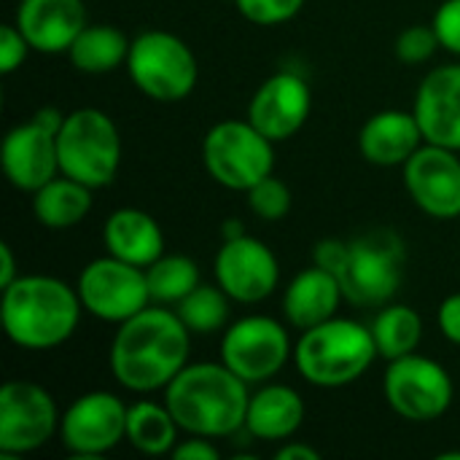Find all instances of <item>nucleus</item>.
I'll use <instances>...</instances> for the list:
<instances>
[{
    "instance_id": "obj_9",
    "label": "nucleus",
    "mask_w": 460,
    "mask_h": 460,
    "mask_svg": "<svg viewBox=\"0 0 460 460\" xmlns=\"http://www.w3.org/2000/svg\"><path fill=\"white\" fill-rule=\"evenodd\" d=\"M294 358L286 326L270 315H245L226 326L221 340V361L248 385L270 383Z\"/></svg>"
},
{
    "instance_id": "obj_19",
    "label": "nucleus",
    "mask_w": 460,
    "mask_h": 460,
    "mask_svg": "<svg viewBox=\"0 0 460 460\" xmlns=\"http://www.w3.org/2000/svg\"><path fill=\"white\" fill-rule=\"evenodd\" d=\"M13 24L32 51L65 54L89 24L84 0H19Z\"/></svg>"
},
{
    "instance_id": "obj_24",
    "label": "nucleus",
    "mask_w": 460,
    "mask_h": 460,
    "mask_svg": "<svg viewBox=\"0 0 460 460\" xmlns=\"http://www.w3.org/2000/svg\"><path fill=\"white\" fill-rule=\"evenodd\" d=\"M92 191L94 189L59 172L46 186L32 191V216L46 229H70L89 216Z\"/></svg>"
},
{
    "instance_id": "obj_5",
    "label": "nucleus",
    "mask_w": 460,
    "mask_h": 460,
    "mask_svg": "<svg viewBox=\"0 0 460 460\" xmlns=\"http://www.w3.org/2000/svg\"><path fill=\"white\" fill-rule=\"evenodd\" d=\"M59 172L89 186L113 183L121 164V135L116 121L100 108H75L67 113L57 135Z\"/></svg>"
},
{
    "instance_id": "obj_42",
    "label": "nucleus",
    "mask_w": 460,
    "mask_h": 460,
    "mask_svg": "<svg viewBox=\"0 0 460 460\" xmlns=\"http://www.w3.org/2000/svg\"><path fill=\"white\" fill-rule=\"evenodd\" d=\"M439 460H460V453H442Z\"/></svg>"
},
{
    "instance_id": "obj_39",
    "label": "nucleus",
    "mask_w": 460,
    "mask_h": 460,
    "mask_svg": "<svg viewBox=\"0 0 460 460\" xmlns=\"http://www.w3.org/2000/svg\"><path fill=\"white\" fill-rule=\"evenodd\" d=\"M275 458L278 460H321V453H318L315 447L305 445V442H288V445H283V447L275 453Z\"/></svg>"
},
{
    "instance_id": "obj_17",
    "label": "nucleus",
    "mask_w": 460,
    "mask_h": 460,
    "mask_svg": "<svg viewBox=\"0 0 460 460\" xmlns=\"http://www.w3.org/2000/svg\"><path fill=\"white\" fill-rule=\"evenodd\" d=\"M0 162L8 183L19 191L32 194L59 175L57 135L46 132L32 119L27 124H16L3 137Z\"/></svg>"
},
{
    "instance_id": "obj_38",
    "label": "nucleus",
    "mask_w": 460,
    "mask_h": 460,
    "mask_svg": "<svg viewBox=\"0 0 460 460\" xmlns=\"http://www.w3.org/2000/svg\"><path fill=\"white\" fill-rule=\"evenodd\" d=\"M65 119H67V113H62V111L54 108V105H43V108H38V111L32 113V121H35L38 127H43L46 132H51V135H59Z\"/></svg>"
},
{
    "instance_id": "obj_31",
    "label": "nucleus",
    "mask_w": 460,
    "mask_h": 460,
    "mask_svg": "<svg viewBox=\"0 0 460 460\" xmlns=\"http://www.w3.org/2000/svg\"><path fill=\"white\" fill-rule=\"evenodd\" d=\"M437 49H442V43H439L434 24L404 27L396 38V57L404 65H423L437 54Z\"/></svg>"
},
{
    "instance_id": "obj_29",
    "label": "nucleus",
    "mask_w": 460,
    "mask_h": 460,
    "mask_svg": "<svg viewBox=\"0 0 460 460\" xmlns=\"http://www.w3.org/2000/svg\"><path fill=\"white\" fill-rule=\"evenodd\" d=\"M229 302H232V296L221 286L199 283L189 296H183L175 305V313L191 334L205 337V334H216V332L226 329Z\"/></svg>"
},
{
    "instance_id": "obj_22",
    "label": "nucleus",
    "mask_w": 460,
    "mask_h": 460,
    "mask_svg": "<svg viewBox=\"0 0 460 460\" xmlns=\"http://www.w3.org/2000/svg\"><path fill=\"white\" fill-rule=\"evenodd\" d=\"M105 251L135 267H151L164 253V232L159 221L140 208H119L102 226Z\"/></svg>"
},
{
    "instance_id": "obj_20",
    "label": "nucleus",
    "mask_w": 460,
    "mask_h": 460,
    "mask_svg": "<svg viewBox=\"0 0 460 460\" xmlns=\"http://www.w3.org/2000/svg\"><path fill=\"white\" fill-rule=\"evenodd\" d=\"M426 143L415 111L388 108L369 116L358 132V151L369 164L404 167L407 159Z\"/></svg>"
},
{
    "instance_id": "obj_32",
    "label": "nucleus",
    "mask_w": 460,
    "mask_h": 460,
    "mask_svg": "<svg viewBox=\"0 0 460 460\" xmlns=\"http://www.w3.org/2000/svg\"><path fill=\"white\" fill-rule=\"evenodd\" d=\"M234 5L248 22L272 27L291 22L305 8V0H234Z\"/></svg>"
},
{
    "instance_id": "obj_33",
    "label": "nucleus",
    "mask_w": 460,
    "mask_h": 460,
    "mask_svg": "<svg viewBox=\"0 0 460 460\" xmlns=\"http://www.w3.org/2000/svg\"><path fill=\"white\" fill-rule=\"evenodd\" d=\"M30 51H32V46L27 43V38L22 35V30L16 24L0 27V70L5 75L13 73L19 65H24Z\"/></svg>"
},
{
    "instance_id": "obj_30",
    "label": "nucleus",
    "mask_w": 460,
    "mask_h": 460,
    "mask_svg": "<svg viewBox=\"0 0 460 460\" xmlns=\"http://www.w3.org/2000/svg\"><path fill=\"white\" fill-rule=\"evenodd\" d=\"M245 194H248V208L253 210V216H259L264 221L286 218L288 210H291V202H294L291 189L275 172L267 175L264 181H259L256 186H251Z\"/></svg>"
},
{
    "instance_id": "obj_4",
    "label": "nucleus",
    "mask_w": 460,
    "mask_h": 460,
    "mask_svg": "<svg viewBox=\"0 0 460 460\" xmlns=\"http://www.w3.org/2000/svg\"><path fill=\"white\" fill-rule=\"evenodd\" d=\"M380 358L372 329L353 318H329L302 332L294 345L299 375L315 388H342L356 383Z\"/></svg>"
},
{
    "instance_id": "obj_16",
    "label": "nucleus",
    "mask_w": 460,
    "mask_h": 460,
    "mask_svg": "<svg viewBox=\"0 0 460 460\" xmlns=\"http://www.w3.org/2000/svg\"><path fill=\"white\" fill-rule=\"evenodd\" d=\"M310 111H313L310 84L296 73H275L253 92L245 119L256 129H261L270 140L283 143L307 124Z\"/></svg>"
},
{
    "instance_id": "obj_15",
    "label": "nucleus",
    "mask_w": 460,
    "mask_h": 460,
    "mask_svg": "<svg viewBox=\"0 0 460 460\" xmlns=\"http://www.w3.org/2000/svg\"><path fill=\"white\" fill-rule=\"evenodd\" d=\"M460 151L423 143L404 164V186L412 202L431 218L460 216Z\"/></svg>"
},
{
    "instance_id": "obj_8",
    "label": "nucleus",
    "mask_w": 460,
    "mask_h": 460,
    "mask_svg": "<svg viewBox=\"0 0 460 460\" xmlns=\"http://www.w3.org/2000/svg\"><path fill=\"white\" fill-rule=\"evenodd\" d=\"M202 162L218 186L248 191L275 172V140L248 119H226L208 129L202 140Z\"/></svg>"
},
{
    "instance_id": "obj_40",
    "label": "nucleus",
    "mask_w": 460,
    "mask_h": 460,
    "mask_svg": "<svg viewBox=\"0 0 460 460\" xmlns=\"http://www.w3.org/2000/svg\"><path fill=\"white\" fill-rule=\"evenodd\" d=\"M16 278H19V272H16L13 251H11L8 243H0V291H3L5 286H11Z\"/></svg>"
},
{
    "instance_id": "obj_28",
    "label": "nucleus",
    "mask_w": 460,
    "mask_h": 460,
    "mask_svg": "<svg viewBox=\"0 0 460 460\" xmlns=\"http://www.w3.org/2000/svg\"><path fill=\"white\" fill-rule=\"evenodd\" d=\"M146 278L154 305H178L199 286V267L186 253H162L146 267Z\"/></svg>"
},
{
    "instance_id": "obj_14",
    "label": "nucleus",
    "mask_w": 460,
    "mask_h": 460,
    "mask_svg": "<svg viewBox=\"0 0 460 460\" xmlns=\"http://www.w3.org/2000/svg\"><path fill=\"white\" fill-rule=\"evenodd\" d=\"M280 280L278 256L248 232L224 240L216 253V283L240 305H256L275 294Z\"/></svg>"
},
{
    "instance_id": "obj_10",
    "label": "nucleus",
    "mask_w": 460,
    "mask_h": 460,
    "mask_svg": "<svg viewBox=\"0 0 460 460\" xmlns=\"http://www.w3.org/2000/svg\"><path fill=\"white\" fill-rule=\"evenodd\" d=\"M54 396L30 380H8L0 388V458H22L59 434Z\"/></svg>"
},
{
    "instance_id": "obj_43",
    "label": "nucleus",
    "mask_w": 460,
    "mask_h": 460,
    "mask_svg": "<svg viewBox=\"0 0 460 460\" xmlns=\"http://www.w3.org/2000/svg\"><path fill=\"white\" fill-rule=\"evenodd\" d=\"M232 3H234V0H232Z\"/></svg>"
},
{
    "instance_id": "obj_27",
    "label": "nucleus",
    "mask_w": 460,
    "mask_h": 460,
    "mask_svg": "<svg viewBox=\"0 0 460 460\" xmlns=\"http://www.w3.org/2000/svg\"><path fill=\"white\" fill-rule=\"evenodd\" d=\"M369 329H372L380 358L396 361L418 350L420 337H423V318L410 305H385L377 310Z\"/></svg>"
},
{
    "instance_id": "obj_34",
    "label": "nucleus",
    "mask_w": 460,
    "mask_h": 460,
    "mask_svg": "<svg viewBox=\"0 0 460 460\" xmlns=\"http://www.w3.org/2000/svg\"><path fill=\"white\" fill-rule=\"evenodd\" d=\"M434 30L439 35L442 49L460 57V0H445L434 13Z\"/></svg>"
},
{
    "instance_id": "obj_21",
    "label": "nucleus",
    "mask_w": 460,
    "mask_h": 460,
    "mask_svg": "<svg viewBox=\"0 0 460 460\" xmlns=\"http://www.w3.org/2000/svg\"><path fill=\"white\" fill-rule=\"evenodd\" d=\"M342 299H345V294H342L340 278L334 272L313 264L310 270H302L286 286L283 313H286V321L294 329L307 332V329L334 318Z\"/></svg>"
},
{
    "instance_id": "obj_6",
    "label": "nucleus",
    "mask_w": 460,
    "mask_h": 460,
    "mask_svg": "<svg viewBox=\"0 0 460 460\" xmlns=\"http://www.w3.org/2000/svg\"><path fill=\"white\" fill-rule=\"evenodd\" d=\"M404 243L391 229H377L348 240V253L337 272L345 302L369 310L391 305L404 278Z\"/></svg>"
},
{
    "instance_id": "obj_23",
    "label": "nucleus",
    "mask_w": 460,
    "mask_h": 460,
    "mask_svg": "<svg viewBox=\"0 0 460 460\" xmlns=\"http://www.w3.org/2000/svg\"><path fill=\"white\" fill-rule=\"evenodd\" d=\"M305 423V402L291 385H261L251 394L248 415H245V434L264 442L291 439Z\"/></svg>"
},
{
    "instance_id": "obj_3",
    "label": "nucleus",
    "mask_w": 460,
    "mask_h": 460,
    "mask_svg": "<svg viewBox=\"0 0 460 460\" xmlns=\"http://www.w3.org/2000/svg\"><path fill=\"white\" fill-rule=\"evenodd\" d=\"M84 305L75 286L54 275H19L3 288L0 321L5 337L24 350L65 345L81 321Z\"/></svg>"
},
{
    "instance_id": "obj_26",
    "label": "nucleus",
    "mask_w": 460,
    "mask_h": 460,
    "mask_svg": "<svg viewBox=\"0 0 460 460\" xmlns=\"http://www.w3.org/2000/svg\"><path fill=\"white\" fill-rule=\"evenodd\" d=\"M178 420L162 402L140 399L127 410V442L143 456H167L178 445Z\"/></svg>"
},
{
    "instance_id": "obj_18",
    "label": "nucleus",
    "mask_w": 460,
    "mask_h": 460,
    "mask_svg": "<svg viewBox=\"0 0 460 460\" xmlns=\"http://www.w3.org/2000/svg\"><path fill=\"white\" fill-rule=\"evenodd\" d=\"M412 111L426 143L460 151V62L439 65L420 81Z\"/></svg>"
},
{
    "instance_id": "obj_41",
    "label": "nucleus",
    "mask_w": 460,
    "mask_h": 460,
    "mask_svg": "<svg viewBox=\"0 0 460 460\" xmlns=\"http://www.w3.org/2000/svg\"><path fill=\"white\" fill-rule=\"evenodd\" d=\"M240 234H245V226H243L240 218L224 221V226H221V237H224V240H232V237H240Z\"/></svg>"
},
{
    "instance_id": "obj_36",
    "label": "nucleus",
    "mask_w": 460,
    "mask_h": 460,
    "mask_svg": "<svg viewBox=\"0 0 460 460\" xmlns=\"http://www.w3.org/2000/svg\"><path fill=\"white\" fill-rule=\"evenodd\" d=\"M437 323H439V332L447 342L458 345L460 348V294H450L442 305H439V313H437Z\"/></svg>"
},
{
    "instance_id": "obj_37",
    "label": "nucleus",
    "mask_w": 460,
    "mask_h": 460,
    "mask_svg": "<svg viewBox=\"0 0 460 460\" xmlns=\"http://www.w3.org/2000/svg\"><path fill=\"white\" fill-rule=\"evenodd\" d=\"M175 460H218L221 458V453H218V447L208 439V437H194L191 434V439H181L175 447H172V453H170Z\"/></svg>"
},
{
    "instance_id": "obj_7",
    "label": "nucleus",
    "mask_w": 460,
    "mask_h": 460,
    "mask_svg": "<svg viewBox=\"0 0 460 460\" xmlns=\"http://www.w3.org/2000/svg\"><path fill=\"white\" fill-rule=\"evenodd\" d=\"M127 73L132 84L156 102H181L199 81L194 51L167 30H143L132 38Z\"/></svg>"
},
{
    "instance_id": "obj_2",
    "label": "nucleus",
    "mask_w": 460,
    "mask_h": 460,
    "mask_svg": "<svg viewBox=\"0 0 460 460\" xmlns=\"http://www.w3.org/2000/svg\"><path fill=\"white\" fill-rule=\"evenodd\" d=\"M251 391L224 361L186 364L164 388V404L189 437H234L245 429Z\"/></svg>"
},
{
    "instance_id": "obj_35",
    "label": "nucleus",
    "mask_w": 460,
    "mask_h": 460,
    "mask_svg": "<svg viewBox=\"0 0 460 460\" xmlns=\"http://www.w3.org/2000/svg\"><path fill=\"white\" fill-rule=\"evenodd\" d=\"M345 253H348V240H337V237H326V240H318L315 248H313V264L329 270V272H340L342 261H345Z\"/></svg>"
},
{
    "instance_id": "obj_25",
    "label": "nucleus",
    "mask_w": 460,
    "mask_h": 460,
    "mask_svg": "<svg viewBox=\"0 0 460 460\" xmlns=\"http://www.w3.org/2000/svg\"><path fill=\"white\" fill-rule=\"evenodd\" d=\"M132 40L116 24H86L67 49L70 65L86 75H102L127 65Z\"/></svg>"
},
{
    "instance_id": "obj_1",
    "label": "nucleus",
    "mask_w": 460,
    "mask_h": 460,
    "mask_svg": "<svg viewBox=\"0 0 460 460\" xmlns=\"http://www.w3.org/2000/svg\"><path fill=\"white\" fill-rule=\"evenodd\" d=\"M191 332L175 310L148 305L137 315L119 323L111 342V372L116 383L132 394L164 391L189 364Z\"/></svg>"
},
{
    "instance_id": "obj_12",
    "label": "nucleus",
    "mask_w": 460,
    "mask_h": 460,
    "mask_svg": "<svg viewBox=\"0 0 460 460\" xmlns=\"http://www.w3.org/2000/svg\"><path fill=\"white\" fill-rule=\"evenodd\" d=\"M383 394L399 418L410 423H431L450 410L453 380L439 361L410 353L388 361Z\"/></svg>"
},
{
    "instance_id": "obj_13",
    "label": "nucleus",
    "mask_w": 460,
    "mask_h": 460,
    "mask_svg": "<svg viewBox=\"0 0 460 460\" xmlns=\"http://www.w3.org/2000/svg\"><path fill=\"white\" fill-rule=\"evenodd\" d=\"M127 404L111 391L81 394L59 420V439L75 460H94L127 439Z\"/></svg>"
},
{
    "instance_id": "obj_11",
    "label": "nucleus",
    "mask_w": 460,
    "mask_h": 460,
    "mask_svg": "<svg viewBox=\"0 0 460 460\" xmlns=\"http://www.w3.org/2000/svg\"><path fill=\"white\" fill-rule=\"evenodd\" d=\"M75 288L84 310L105 323H124L154 302L146 270L111 253L89 261L81 270Z\"/></svg>"
}]
</instances>
